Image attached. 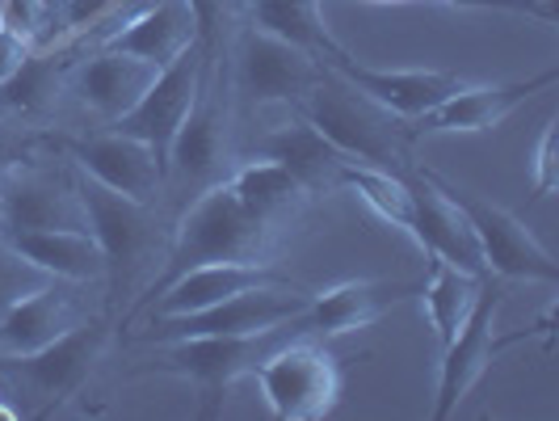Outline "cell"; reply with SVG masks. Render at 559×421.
Returning a JSON list of instances; mask_svg holds the SVG:
<instances>
[{
	"mask_svg": "<svg viewBox=\"0 0 559 421\" xmlns=\"http://www.w3.org/2000/svg\"><path fill=\"white\" fill-rule=\"evenodd\" d=\"M295 110L304 114L345 161L388 168V173H408L404 168L408 148H413L408 122L395 118L392 110H383L374 97L354 89L329 63H320V77H316V84L304 93V102Z\"/></svg>",
	"mask_w": 559,
	"mask_h": 421,
	"instance_id": "obj_1",
	"label": "cell"
},
{
	"mask_svg": "<svg viewBox=\"0 0 559 421\" xmlns=\"http://www.w3.org/2000/svg\"><path fill=\"white\" fill-rule=\"evenodd\" d=\"M304 337L299 316L282 320L274 329L245 337H177V341H152V359L135 375H173L186 379L198 393V418H219L224 396L236 379H249L257 366L265 363L278 346Z\"/></svg>",
	"mask_w": 559,
	"mask_h": 421,
	"instance_id": "obj_2",
	"label": "cell"
},
{
	"mask_svg": "<svg viewBox=\"0 0 559 421\" xmlns=\"http://www.w3.org/2000/svg\"><path fill=\"white\" fill-rule=\"evenodd\" d=\"M274 236L278 232L261 224L257 215H249L245 202L231 195L227 177H219L215 186L198 190V198L186 207V215L177 220L173 241H168L165 274L147 295H156L165 282L194 270V266H206V261H265L274 249Z\"/></svg>",
	"mask_w": 559,
	"mask_h": 421,
	"instance_id": "obj_3",
	"label": "cell"
},
{
	"mask_svg": "<svg viewBox=\"0 0 559 421\" xmlns=\"http://www.w3.org/2000/svg\"><path fill=\"white\" fill-rule=\"evenodd\" d=\"M417 173L438 190V195L450 198L454 211L467 220L488 274H497V279L551 282V286H556L559 261L543 249V241H538L513 211H504V207H497V202H488L484 195L467 190V186H459V182H450V177L433 173V168H417Z\"/></svg>",
	"mask_w": 559,
	"mask_h": 421,
	"instance_id": "obj_4",
	"label": "cell"
},
{
	"mask_svg": "<svg viewBox=\"0 0 559 421\" xmlns=\"http://www.w3.org/2000/svg\"><path fill=\"white\" fill-rule=\"evenodd\" d=\"M270 413L278 421H320L336 409L345 393V371L333 350H324L308 334L278 346L252 371Z\"/></svg>",
	"mask_w": 559,
	"mask_h": 421,
	"instance_id": "obj_5",
	"label": "cell"
},
{
	"mask_svg": "<svg viewBox=\"0 0 559 421\" xmlns=\"http://www.w3.org/2000/svg\"><path fill=\"white\" fill-rule=\"evenodd\" d=\"M311 304L308 286H249L240 295H227L219 304L186 316H152L143 341H177V337H245L274 329L282 320L304 316Z\"/></svg>",
	"mask_w": 559,
	"mask_h": 421,
	"instance_id": "obj_6",
	"label": "cell"
},
{
	"mask_svg": "<svg viewBox=\"0 0 559 421\" xmlns=\"http://www.w3.org/2000/svg\"><path fill=\"white\" fill-rule=\"evenodd\" d=\"M106 325L102 320H76L72 329H63L56 341H47L34 354H0V375H9L13 384H22L43 409L51 413L68 396L81 393L93 363L106 350Z\"/></svg>",
	"mask_w": 559,
	"mask_h": 421,
	"instance_id": "obj_7",
	"label": "cell"
},
{
	"mask_svg": "<svg viewBox=\"0 0 559 421\" xmlns=\"http://www.w3.org/2000/svg\"><path fill=\"white\" fill-rule=\"evenodd\" d=\"M76 195H81L84 215H88V232H93V241L102 245V257H106V279L118 291L156 249L152 202H135V198L118 195L110 186L93 182L88 173L76 177Z\"/></svg>",
	"mask_w": 559,
	"mask_h": 421,
	"instance_id": "obj_8",
	"label": "cell"
},
{
	"mask_svg": "<svg viewBox=\"0 0 559 421\" xmlns=\"http://www.w3.org/2000/svg\"><path fill=\"white\" fill-rule=\"evenodd\" d=\"M211 59H215L211 47L190 43L173 63H165V68L156 72V81L147 84V93L135 102V110H127L118 122H110V127L143 140L152 152H156V161L168 165V143H173V136H177L181 118H186L190 106H194L198 84H202V77H206Z\"/></svg>",
	"mask_w": 559,
	"mask_h": 421,
	"instance_id": "obj_9",
	"label": "cell"
},
{
	"mask_svg": "<svg viewBox=\"0 0 559 421\" xmlns=\"http://www.w3.org/2000/svg\"><path fill=\"white\" fill-rule=\"evenodd\" d=\"M320 77V59L286 43L278 34L249 26L236 43V89L252 106H286L295 110Z\"/></svg>",
	"mask_w": 559,
	"mask_h": 421,
	"instance_id": "obj_10",
	"label": "cell"
},
{
	"mask_svg": "<svg viewBox=\"0 0 559 421\" xmlns=\"http://www.w3.org/2000/svg\"><path fill=\"white\" fill-rule=\"evenodd\" d=\"M501 304H504V291L488 274V279L479 282L472 312L463 316V325L442 346L433 421H447L467 400V393L484 379V371L492 366V354H497V312H501Z\"/></svg>",
	"mask_w": 559,
	"mask_h": 421,
	"instance_id": "obj_11",
	"label": "cell"
},
{
	"mask_svg": "<svg viewBox=\"0 0 559 421\" xmlns=\"http://www.w3.org/2000/svg\"><path fill=\"white\" fill-rule=\"evenodd\" d=\"M224 89H215V59L206 68V77L198 84V97L190 114L181 118L177 136L168 143V165L165 177H177L181 186H215L224 173L227 161V106L219 97Z\"/></svg>",
	"mask_w": 559,
	"mask_h": 421,
	"instance_id": "obj_12",
	"label": "cell"
},
{
	"mask_svg": "<svg viewBox=\"0 0 559 421\" xmlns=\"http://www.w3.org/2000/svg\"><path fill=\"white\" fill-rule=\"evenodd\" d=\"M559 81V72H538L531 81H504V84H463L454 89L442 106H433L429 114H420L408 122V140L417 143L420 136H472V131H492L501 127L518 106H526L534 93L551 89Z\"/></svg>",
	"mask_w": 559,
	"mask_h": 421,
	"instance_id": "obj_13",
	"label": "cell"
},
{
	"mask_svg": "<svg viewBox=\"0 0 559 421\" xmlns=\"http://www.w3.org/2000/svg\"><path fill=\"white\" fill-rule=\"evenodd\" d=\"M320 63L336 68L354 89H362L366 97H374L383 110H392L404 122L442 106L454 89L467 84L454 72H433V68H370V63H358L345 47H336L333 56H324Z\"/></svg>",
	"mask_w": 559,
	"mask_h": 421,
	"instance_id": "obj_14",
	"label": "cell"
},
{
	"mask_svg": "<svg viewBox=\"0 0 559 421\" xmlns=\"http://www.w3.org/2000/svg\"><path fill=\"white\" fill-rule=\"evenodd\" d=\"M72 161L81 173H88L93 182L110 186L118 195L135 198V202H156L160 186H165V165L156 161V152L143 140L127 136V131H102L88 140L68 143Z\"/></svg>",
	"mask_w": 559,
	"mask_h": 421,
	"instance_id": "obj_15",
	"label": "cell"
},
{
	"mask_svg": "<svg viewBox=\"0 0 559 421\" xmlns=\"http://www.w3.org/2000/svg\"><path fill=\"white\" fill-rule=\"evenodd\" d=\"M156 63H147V59H135L127 56V51H110V47H102V51H93L88 59L81 63H72V72H68V89L76 93V102H81L84 110H93L106 127L118 122L127 110H135V102H140L143 93H147V84L156 81Z\"/></svg>",
	"mask_w": 559,
	"mask_h": 421,
	"instance_id": "obj_16",
	"label": "cell"
},
{
	"mask_svg": "<svg viewBox=\"0 0 559 421\" xmlns=\"http://www.w3.org/2000/svg\"><path fill=\"white\" fill-rule=\"evenodd\" d=\"M249 286H295L290 274L274 270L270 261H206L194 266L186 274H177L173 282H165L152 304V316H186V312H202L211 304H219L227 295H240Z\"/></svg>",
	"mask_w": 559,
	"mask_h": 421,
	"instance_id": "obj_17",
	"label": "cell"
},
{
	"mask_svg": "<svg viewBox=\"0 0 559 421\" xmlns=\"http://www.w3.org/2000/svg\"><path fill=\"white\" fill-rule=\"evenodd\" d=\"M4 190V224L0 232H47V227H81L88 232V215L76 195V186H59L56 177L34 173V168H4L0 173Z\"/></svg>",
	"mask_w": 559,
	"mask_h": 421,
	"instance_id": "obj_18",
	"label": "cell"
},
{
	"mask_svg": "<svg viewBox=\"0 0 559 421\" xmlns=\"http://www.w3.org/2000/svg\"><path fill=\"white\" fill-rule=\"evenodd\" d=\"M417 291L420 282H374V279L336 282L329 291H311V304L299 316V329L308 337L354 334V329L374 325L392 304L417 295Z\"/></svg>",
	"mask_w": 559,
	"mask_h": 421,
	"instance_id": "obj_19",
	"label": "cell"
},
{
	"mask_svg": "<svg viewBox=\"0 0 559 421\" xmlns=\"http://www.w3.org/2000/svg\"><path fill=\"white\" fill-rule=\"evenodd\" d=\"M404 177H408V195H413V232L408 236L425 249V257H442L472 279H488L484 257L476 249V236H472L467 220L454 211V202L438 195L417 168L404 173Z\"/></svg>",
	"mask_w": 559,
	"mask_h": 421,
	"instance_id": "obj_20",
	"label": "cell"
},
{
	"mask_svg": "<svg viewBox=\"0 0 559 421\" xmlns=\"http://www.w3.org/2000/svg\"><path fill=\"white\" fill-rule=\"evenodd\" d=\"M190 43H198L190 4H186V0H152V4L135 9L131 17H122V26L110 30L102 47L127 51V56L147 59V63L165 68V63H173Z\"/></svg>",
	"mask_w": 559,
	"mask_h": 421,
	"instance_id": "obj_21",
	"label": "cell"
},
{
	"mask_svg": "<svg viewBox=\"0 0 559 421\" xmlns=\"http://www.w3.org/2000/svg\"><path fill=\"white\" fill-rule=\"evenodd\" d=\"M252 156L278 161L308 195H324L329 186H336V168L345 165V156H341L333 143L324 140L299 110H290L286 122H278L265 140L257 143Z\"/></svg>",
	"mask_w": 559,
	"mask_h": 421,
	"instance_id": "obj_22",
	"label": "cell"
},
{
	"mask_svg": "<svg viewBox=\"0 0 559 421\" xmlns=\"http://www.w3.org/2000/svg\"><path fill=\"white\" fill-rule=\"evenodd\" d=\"M72 282H47L0 316V354H34L76 325Z\"/></svg>",
	"mask_w": 559,
	"mask_h": 421,
	"instance_id": "obj_23",
	"label": "cell"
},
{
	"mask_svg": "<svg viewBox=\"0 0 559 421\" xmlns=\"http://www.w3.org/2000/svg\"><path fill=\"white\" fill-rule=\"evenodd\" d=\"M9 245L34 261L38 270H47L51 279L84 286V282L106 279V257L102 245L93 241V232L81 227H47V232H9Z\"/></svg>",
	"mask_w": 559,
	"mask_h": 421,
	"instance_id": "obj_24",
	"label": "cell"
},
{
	"mask_svg": "<svg viewBox=\"0 0 559 421\" xmlns=\"http://www.w3.org/2000/svg\"><path fill=\"white\" fill-rule=\"evenodd\" d=\"M227 186L231 195L245 202V211L257 215L261 224H270L274 232L286 227L290 220H299V211L308 207V190L278 165V161H265V156H249L227 173Z\"/></svg>",
	"mask_w": 559,
	"mask_h": 421,
	"instance_id": "obj_25",
	"label": "cell"
},
{
	"mask_svg": "<svg viewBox=\"0 0 559 421\" xmlns=\"http://www.w3.org/2000/svg\"><path fill=\"white\" fill-rule=\"evenodd\" d=\"M484 279H472L463 274L459 266H450L442 257H429V274L420 282V304H425V316H429V329L438 337V350L447 346L454 329L463 325V316L476 304V291Z\"/></svg>",
	"mask_w": 559,
	"mask_h": 421,
	"instance_id": "obj_26",
	"label": "cell"
},
{
	"mask_svg": "<svg viewBox=\"0 0 559 421\" xmlns=\"http://www.w3.org/2000/svg\"><path fill=\"white\" fill-rule=\"evenodd\" d=\"M249 26L265 30V34H278L286 43L304 47L316 59L333 56L336 43L324 17H320V0H252L249 4Z\"/></svg>",
	"mask_w": 559,
	"mask_h": 421,
	"instance_id": "obj_27",
	"label": "cell"
},
{
	"mask_svg": "<svg viewBox=\"0 0 559 421\" xmlns=\"http://www.w3.org/2000/svg\"><path fill=\"white\" fill-rule=\"evenodd\" d=\"M336 186L362 198L383 224L400 227V232H413V195H408V177L404 173L345 161V165L336 168Z\"/></svg>",
	"mask_w": 559,
	"mask_h": 421,
	"instance_id": "obj_28",
	"label": "cell"
},
{
	"mask_svg": "<svg viewBox=\"0 0 559 421\" xmlns=\"http://www.w3.org/2000/svg\"><path fill=\"white\" fill-rule=\"evenodd\" d=\"M0 22L17 30L34 51L63 43L59 30V0H0Z\"/></svg>",
	"mask_w": 559,
	"mask_h": 421,
	"instance_id": "obj_29",
	"label": "cell"
},
{
	"mask_svg": "<svg viewBox=\"0 0 559 421\" xmlns=\"http://www.w3.org/2000/svg\"><path fill=\"white\" fill-rule=\"evenodd\" d=\"M47 282H59V279H51L47 270H38L34 261H26L22 253L9 245V236L0 232V316L13 308L17 300H26L29 291L47 286Z\"/></svg>",
	"mask_w": 559,
	"mask_h": 421,
	"instance_id": "obj_30",
	"label": "cell"
},
{
	"mask_svg": "<svg viewBox=\"0 0 559 421\" xmlns=\"http://www.w3.org/2000/svg\"><path fill=\"white\" fill-rule=\"evenodd\" d=\"M127 0H59V30L63 38H81L93 26L110 22Z\"/></svg>",
	"mask_w": 559,
	"mask_h": 421,
	"instance_id": "obj_31",
	"label": "cell"
},
{
	"mask_svg": "<svg viewBox=\"0 0 559 421\" xmlns=\"http://www.w3.org/2000/svg\"><path fill=\"white\" fill-rule=\"evenodd\" d=\"M531 177H534V198H547L556 195L559 186V127L556 118L543 127L538 136V148H534V161H531Z\"/></svg>",
	"mask_w": 559,
	"mask_h": 421,
	"instance_id": "obj_32",
	"label": "cell"
},
{
	"mask_svg": "<svg viewBox=\"0 0 559 421\" xmlns=\"http://www.w3.org/2000/svg\"><path fill=\"white\" fill-rule=\"evenodd\" d=\"M29 51H34V47H29L26 38H22L17 30H9L4 22H0V84L9 81V77H13V72L26 63Z\"/></svg>",
	"mask_w": 559,
	"mask_h": 421,
	"instance_id": "obj_33",
	"label": "cell"
},
{
	"mask_svg": "<svg viewBox=\"0 0 559 421\" xmlns=\"http://www.w3.org/2000/svg\"><path fill=\"white\" fill-rule=\"evenodd\" d=\"M17 161H22V156H17V143L9 140V131L0 127V173H4V168H13Z\"/></svg>",
	"mask_w": 559,
	"mask_h": 421,
	"instance_id": "obj_34",
	"label": "cell"
},
{
	"mask_svg": "<svg viewBox=\"0 0 559 421\" xmlns=\"http://www.w3.org/2000/svg\"><path fill=\"white\" fill-rule=\"evenodd\" d=\"M0 418H17V409H9V405H0Z\"/></svg>",
	"mask_w": 559,
	"mask_h": 421,
	"instance_id": "obj_35",
	"label": "cell"
},
{
	"mask_svg": "<svg viewBox=\"0 0 559 421\" xmlns=\"http://www.w3.org/2000/svg\"><path fill=\"white\" fill-rule=\"evenodd\" d=\"M0 224H4V190H0Z\"/></svg>",
	"mask_w": 559,
	"mask_h": 421,
	"instance_id": "obj_36",
	"label": "cell"
}]
</instances>
